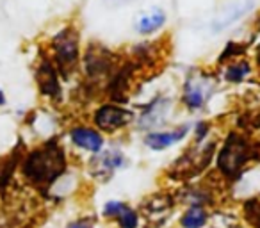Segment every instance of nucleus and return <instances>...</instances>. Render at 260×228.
<instances>
[{"mask_svg": "<svg viewBox=\"0 0 260 228\" xmlns=\"http://www.w3.org/2000/svg\"><path fill=\"white\" fill-rule=\"evenodd\" d=\"M66 170L64 152L54 141L30 152L22 164V173L36 187H50Z\"/></svg>", "mask_w": 260, "mask_h": 228, "instance_id": "1", "label": "nucleus"}, {"mask_svg": "<svg viewBox=\"0 0 260 228\" xmlns=\"http://www.w3.org/2000/svg\"><path fill=\"white\" fill-rule=\"evenodd\" d=\"M249 155V145L242 136L230 134L226 138L223 150L219 152L217 157V170L228 178H234L241 173L242 166L248 162Z\"/></svg>", "mask_w": 260, "mask_h": 228, "instance_id": "2", "label": "nucleus"}, {"mask_svg": "<svg viewBox=\"0 0 260 228\" xmlns=\"http://www.w3.org/2000/svg\"><path fill=\"white\" fill-rule=\"evenodd\" d=\"M54 57L61 72H68L79 61V36L75 29H62L52 40Z\"/></svg>", "mask_w": 260, "mask_h": 228, "instance_id": "3", "label": "nucleus"}, {"mask_svg": "<svg viewBox=\"0 0 260 228\" xmlns=\"http://www.w3.org/2000/svg\"><path fill=\"white\" fill-rule=\"evenodd\" d=\"M132 120H134L132 112L123 109L121 105H114V104L102 105L94 112V125L104 132L119 131V128L126 127Z\"/></svg>", "mask_w": 260, "mask_h": 228, "instance_id": "4", "label": "nucleus"}, {"mask_svg": "<svg viewBox=\"0 0 260 228\" xmlns=\"http://www.w3.org/2000/svg\"><path fill=\"white\" fill-rule=\"evenodd\" d=\"M253 8H255V2H253V0H235V2L224 6V8L217 13L216 18L212 20L210 29H212V32H223L228 27L237 23L241 18H244Z\"/></svg>", "mask_w": 260, "mask_h": 228, "instance_id": "5", "label": "nucleus"}, {"mask_svg": "<svg viewBox=\"0 0 260 228\" xmlns=\"http://www.w3.org/2000/svg\"><path fill=\"white\" fill-rule=\"evenodd\" d=\"M210 94V82L202 77H192L185 82L184 87V102L189 109H200L207 102Z\"/></svg>", "mask_w": 260, "mask_h": 228, "instance_id": "6", "label": "nucleus"}, {"mask_svg": "<svg viewBox=\"0 0 260 228\" xmlns=\"http://www.w3.org/2000/svg\"><path fill=\"white\" fill-rule=\"evenodd\" d=\"M189 132V125H180V127L173 128V131H166V132H152L145 138V145L152 150H166L170 146L180 143L182 139L187 136Z\"/></svg>", "mask_w": 260, "mask_h": 228, "instance_id": "7", "label": "nucleus"}, {"mask_svg": "<svg viewBox=\"0 0 260 228\" xmlns=\"http://www.w3.org/2000/svg\"><path fill=\"white\" fill-rule=\"evenodd\" d=\"M70 139L73 145L86 150V152L96 153L104 148V136L89 127H73L70 132Z\"/></svg>", "mask_w": 260, "mask_h": 228, "instance_id": "8", "label": "nucleus"}, {"mask_svg": "<svg viewBox=\"0 0 260 228\" xmlns=\"http://www.w3.org/2000/svg\"><path fill=\"white\" fill-rule=\"evenodd\" d=\"M166 23V13L160 8H150L146 11H141L134 20V29L136 32L148 36L160 29Z\"/></svg>", "mask_w": 260, "mask_h": 228, "instance_id": "9", "label": "nucleus"}, {"mask_svg": "<svg viewBox=\"0 0 260 228\" xmlns=\"http://www.w3.org/2000/svg\"><path fill=\"white\" fill-rule=\"evenodd\" d=\"M38 84L40 89L45 96H57L59 94V77H57V68H54L50 61H43L41 66L38 68Z\"/></svg>", "mask_w": 260, "mask_h": 228, "instance_id": "10", "label": "nucleus"}, {"mask_svg": "<svg viewBox=\"0 0 260 228\" xmlns=\"http://www.w3.org/2000/svg\"><path fill=\"white\" fill-rule=\"evenodd\" d=\"M123 164V155L118 150H109L104 155H98L93 160V171H96L98 175H111L118 170Z\"/></svg>", "mask_w": 260, "mask_h": 228, "instance_id": "11", "label": "nucleus"}, {"mask_svg": "<svg viewBox=\"0 0 260 228\" xmlns=\"http://www.w3.org/2000/svg\"><path fill=\"white\" fill-rule=\"evenodd\" d=\"M209 223V212L203 205H191L180 216L182 228H205Z\"/></svg>", "mask_w": 260, "mask_h": 228, "instance_id": "12", "label": "nucleus"}, {"mask_svg": "<svg viewBox=\"0 0 260 228\" xmlns=\"http://www.w3.org/2000/svg\"><path fill=\"white\" fill-rule=\"evenodd\" d=\"M249 73H251V68H249V64L246 61L234 62V64L228 66L226 72H224V79L232 84H239V82H242Z\"/></svg>", "mask_w": 260, "mask_h": 228, "instance_id": "13", "label": "nucleus"}, {"mask_svg": "<svg viewBox=\"0 0 260 228\" xmlns=\"http://www.w3.org/2000/svg\"><path fill=\"white\" fill-rule=\"evenodd\" d=\"M114 221L118 223L119 228H139V223H141L139 214L130 205H126Z\"/></svg>", "mask_w": 260, "mask_h": 228, "instance_id": "14", "label": "nucleus"}, {"mask_svg": "<svg viewBox=\"0 0 260 228\" xmlns=\"http://www.w3.org/2000/svg\"><path fill=\"white\" fill-rule=\"evenodd\" d=\"M125 207H126V203L121 202V200H111V202L105 203L104 209H102V216L107 217V219H116Z\"/></svg>", "mask_w": 260, "mask_h": 228, "instance_id": "15", "label": "nucleus"}, {"mask_svg": "<svg viewBox=\"0 0 260 228\" xmlns=\"http://www.w3.org/2000/svg\"><path fill=\"white\" fill-rule=\"evenodd\" d=\"M66 228H93V226H91V223L87 219H77L73 223H70Z\"/></svg>", "mask_w": 260, "mask_h": 228, "instance_id": "16", "label": "nucleus"}, {"mask_svg": "<svg viewBox=\"0 0 260 228\" xmlns=\"http://www.w3.org/2000/svg\"><path fill=\"white\" fill-rule=\"evenodd\" d=\"M6 104V94H4V91L0 89V105H4Z\"/></svg>", "mask_w": 260, "mask_h": 228, "instance_id": "17", "label": "nucleus"}, {"mask_svg": "<svg viewBox=\"0 0 260 228\" xmlns=\"http://www.w3.org/2000/svg\"><path fill=\"white\" fill-rule=\"evenodd\" d=\"M256 62L260 64V45H258V48H256Z\"/></svg>", "mask_w": 260, "mask_h": 228, "instance_id": "18", "label": "nucleus"}]
</instances>
